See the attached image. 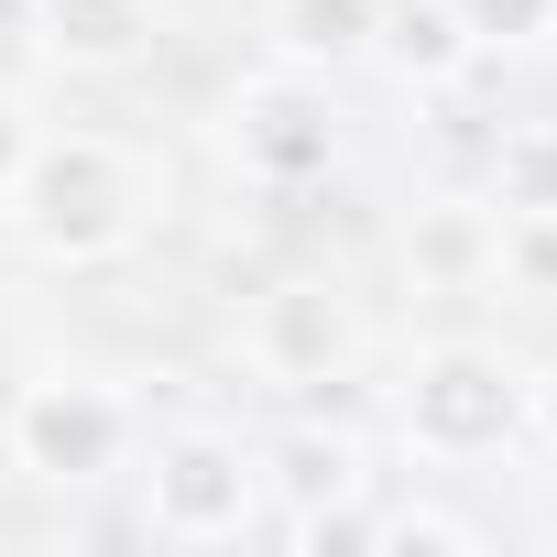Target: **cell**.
Here are the masks:
<instances>
[{
    "label": "cell",
    "instance_id": "cell-1",
    "mask_svg": "<svg viewBox=\"0 0 557 557\" xmlns=\"http://www.w3.org/2000/svg\"><path fill=\"white\" fill-rule=\"evenodd\" d=\"M0 219L23 230L34 262L88 273V262H110V251L143 240V219H153V175H143L110 132H34V153H23L12 208H0Z\"/></svg>",
    "mask_w": 557,
    "mask_h": 557
},
{
    "label": "cell",
    "instance_id": "cell-2",
    "mask_svg": "<svg viewBox=\"0 0 557 557\" xmlns=\"http://www.w3.org/2000/svg\"><path fill=\"white\" fill-rule=\"evenodd\" d=\"M524 405H535V383L492 339H426L394 416H405V448H426V459H492L503 437H524Z\"/></svg>",
    "mask_w": 557,
    "mask_h": 557
},
{
    "label": "cell",
    "instance_id": "cell-3",
    "mask_svg": "<svg viewBox=\"0 0 557 557\" xmlns=\"http://www.w3.org/2000/svg\"><path fill=\"white\" fill-rule=\"evenodd\" d=\"M251 524H262V459L230 426L153 437V470H143V535L153 546H230Z\"/></svg>",
    "mask_w": 557,
    "mask_h": 557
},
{
    "label": "cell",
    "instance_id": "cell-4",
    "mask_svg": "<svg viewBox=\"0 0 557 557\" xmlns=\"http://www.w3.org/2000/svg\"><path fill=\"white\" fill-rule=\"evenodd\" d=\"M0 448H12L23 481H55V492H88L132 459V405L110 383H77V372H45L12 394V416H0Z\"/></svg>",
    "mask_w": 557,
    "mask_h": 557
},
{
    "label": "cell",
    "instance_id": "cell-5",
    "mask_svg": "<svg viewBox=\"0 0 557 557\" xmlns=\"http://www.w3.org/2000/svg\"><path fill=\"white\" fill-rule=\"evenodd\" d=\"M251 372L285 383V394H318V383H350L361 372V307L339 273H285V285L251 296V329H240Z\"/></svg>",
    "mask_w": 557,
    "mask_h": 557
},
{
    "label": "cell",
    "instance_id": "cell-6",
    "mask_svg": "<svg viewBox=\"0 0 557 557\" xmlns=\"http://www.w3.org/2000/svg\"><path fill=\"white\" fill-rule=\"evenodd\" d=\"M230 164L251 186H318L339 164V121L307 88V66H273V77L230 88Z\"/></svg>",
    "mask_w": 557,
    "mask_h": 557
},
{
    "label": "cell",
    "instance_id": "cell-7",
    "mask_svg": "<svg viewBox=\"0 0 557 557\" xmlns=\"http://www.w3.org/2000/svg\"><path fill=\"white\" fill-rule=\"evenodd\" d=\"M23 34L55 77H121L153 45V0H34Z\"/></svg>",
    "mask_w": 557,
    "mask_h": 557
},
{
    "label": "cell",
    "instance_id": "cell-8",
    "mask_svg": "<svg viewBox=\"0 0 557 557\" xmlns=\"http://www.w3.org/2000/svg\"><path fill=\"white\" fill-rule=\"evenodd\" d=\"M372 55H383L405 88H459V77L481 66V45H470V23H459V0H383Z\"/></svg>",
    "mask_w": 557,
    "mask_h": 557
},
{
    "label": "cell",
    "instance_id": "cell-9",
    "mask_svg": "<svg viewBox=\"0 0 557 557\" xmlns=\"http://www.w3.org/2000/svg\"><path fill=\"white\" fill-rule=\"evenodd\" d=\"M251 459H262V492H285V513H307V503H339V492H361V481H372L350 426H285L273 448H251Z\"/></svg>",
    "mask_w": 557,
    "mask_h": 557
},
{
    "label": "cell",
    "instance_id": "cell-10",
    "mask_svg": "<svg viewBox=\"0 0 557 557\" xmlns=\"http://www.w3.org/2000/svg\"><path fill=\"white\" fill-rule=\"evenodd\" d=\"M372 23H383V0H262V34H273V55L285 66H350V55H372Z\"/></svg>",
    "mask_w": 557,
    "mask_h": 557
},
{
    "label": "cell",
    "instance_id": "cell-11",
    "mask_svg": "<svg viewBox=\"0 0 557 557\" xmlns=\"http://www.w3.org/2000/svg\"><path fill=\"white\" fill-rule=\"evenodd\" d=\"M492 208H416V240H405V262L426 273V285H481V273H492Z\"/></svg>",
    "mask_w": 557,
    "mask_h": 557
},
{
    "label": "cell",
    "instance_id": "cell-12",
    "mask_svg": "<svg viewBox=\"0 0 557 557\" xmlns=\"http://www.w3.org/2000/svg\"><path fill=\"white\" fill-rule=\"evenodd\" d=\"M492 219H557V121L503 132V153H492Z\"/></svg>",
    "mask_w": 557,
    "mask_h": 557
},
{
    "label": "cell",
    "instance_id": "cell-13",
    "mask_svg": "<svg viewBox=\"0 0 557 557\" xmlns=\"http://www.w3.org/2000/svg\"><path fill=\"white\" fill-rule=\"evenodd\" d=\"M285 535H296L307 557H339V546H383V513H372L361 492H339V503H307V513H285Z\"/></svg>",
    "mask_w": 557,
    "mask_h": 557
},
{
    "label": "cell",
    "instance_id": "cell-14",
    "mask_svg": "<svg viewBox=\"0 0 557 557\" xmlns=\"http://www.w3.org/2000/svg\"><path fill=\"white\" fill-rule=\"evenodd\" d=\"M459 23L481 55H513V45H546L557 34V0H459Z\"/></svg>",
    "mask_w": 557,
    "mask_h": 557
},
{
    "label": "cell",
    "instance_id": "cell-15",
    "mask_svg": "<svg viewBox=\"0 0 557 557\" xmlns=\"http://www.w3.org/2000/svg\"><path fill=\"white\" fill-rule=\"evenodd\" d=\"M492 273L557 296V219H503V230H492Z\"/></svg>",
    "mask_w": 557,
    "mask_h": 557
},
{
    "label": "cell",
    "instance_id": "cell-16",
    "mask_svg": "<svg viewBox=\"0 0 557 557\" xmlns=\"http://www.w3.org/2000/svg\"><path fill=\"white\" fill-rule=\"evenodd\" d=\"M383 546H448V557H470L481 524L470 513H437V503H405V513H383Z\"/></svg>",
    "mask_w": 557,
    "mask_h": 557
},
{
    "label": "cell",
    "instance_id": "cell-17",
    "mask_svg": "<svg viewBox=\"0 0 557 557\" xmlns=\"http://www.w3.org/2000/svg\"><path fill=\"white\" fill-rule=\"evenodd\" d=\"M23 153H34V121H23V99H12V88H0V197H12Z\"/></svg>",
    "mask_w": 557,
    "mask_h": 557
},
{
    "label": "cell",
    "instance_id": "cell-18",
    "mask_svg": "<svg viewBox=\"0 0 557 557\" xmlns=\"http://www.w3.org/2000/svg\"><path fill=\"white\" fill-rule=\"evenodd\" d=\"M524 416H535V426H546V448H557V361L535 372V405H524Z\"/></svg>",
    "mask_w": 557,
    "mask_h": 557
}]
</instances>
